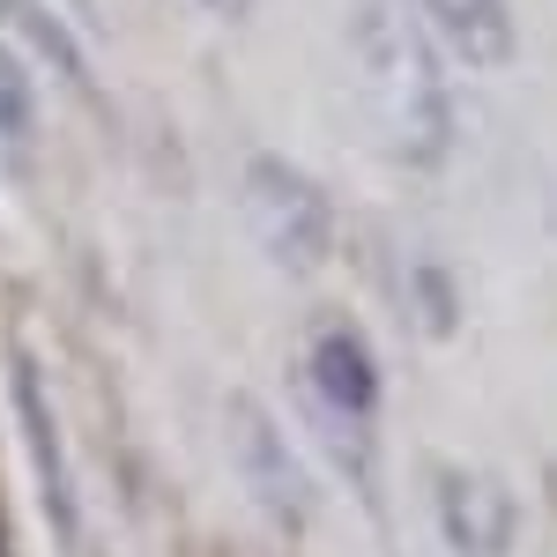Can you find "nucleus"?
<instances>
[{"label":"nucleus","instance_id":"nucleus-7","mask_svg":"<svg viewBox=\"0 0 557 557\" xmlns=\"http://www.w3.org/2000/svg\"><path fill=\"white\" fill-rule=\"evenodd\" d=\"M409 15L438 38V52H454L469 67L513 60V8L506 0H409Z\"/></svg>","mask_w":557,"mask_h":557},{"label":"nucleus","instance_id":"nucleus-5","mask_svg":"<svg viewBox=\"0 0 557 557\" xmlns=\"http://www.w3.org/2000/svg\"><path fill=\"white\" fill-rule=\"evenodd\" d=\"M431 513L454 557H513L520 543V498L491 469H438L431 475Z\"/></svg>","mask_w":557,"mask_h":557},{"label":"nucleus","instance_id":"nucleus-1","mask_svg":"<svg viewBox=\"0 0 557 557\" xmlns=\"http://www.w3.org/2000/svg\"><path fill=\"white\" fill-rule=\"evenodd\" d=\"M349 60L380 134L394 141L401 164L438 172L454 149V89L438 75V38L401 8V0H357L349 23Z\"/></svg>","mask_w":557,"mask_h":557},{"label":"nucleus","instance_id":"nucleus-8","mask_svg":"<svg viewBox=\"0 0 557 557\" xmlns=\"http://www.w3.org/2000/svg\"><path fill=\"white\" fill-rule=\"evenodd\" d=\"M401 298H409V320L424 327L431 343H446V335L461 327V298H454V275H446L438 260H409V275H401Z\"/></svg>","mask_w":557,"mask_h":557},{"label":"nucleus","instance_id":"nucleus-11","mask_svg":"<svg viewBox=\"0 0 557 557\" xmlns=\"http://www.w3.org/2000/svg\"><path fill=\"white\" fill-rule=\"evenodd\" d=\"M0 15H23V0H0Z\"/></svg>","mask_w":557,"mask_h":557},{"label":"nucleus","instance_id":"nucleus-2","mask_svg":"<svg viewBox=\"0 0 557 557\" xmlns=\"http://www.w3.org/2000/svg\"><path fill=\"white\" fill-rule=\"evenodd\" d=\"M246 215H253L260 253L275 260L290 283L320 275L335 260V201H327V186L305 178L275 149H260L253 164H246Z\"/></svg>","mask_w":557,"mask_h":557},{"label":"nucleus","instance_id":"nucleus-4","mask_svg":"<svg viewBox=\"0 0 557 557\" xmlns=\"http://www.w3.org/2000/svg\"><path fill=\"white\" fill-rule=\"evenodd\" d=\"M8 409H15V431H23V454H30V475H38V506L60 557H75V475H67V431H60V409L45 394V372L23 343H8Z\"/></svg>","mask_w":557,"mask_h":557},{"label":"nucleus","instance_id":"nucleus-9","mask_svg":"<svg viewBox=\"0 0 557 557\" xmlns=\"http://www.w3.org/2000/svg\"><path fill=\"white\" fill-rule=\"evenodd\" d=\"M30 134H38V97H30V75H23V60L0 45V157L30 149Z\"/></svg>","mask_w":557,"mask_h":557},{"label":"nucleus","instance_id":"nucleus-10","mask_svg":"<svg viewBox=\"0 0 557 557\" xmlns=\"http://www.w3.org/2000/svg\"><path fill=\"white\" fill-rule=\"evenodd\" d=\"M209 15H223V23H238V15H253V0H201Z\"/></svg>","mask_w":557,"mask_h":557},{"label":"nucleus","instance_id":"nucleus-3","mask_svg":"<svg viewBox=\"0 0 557 557\" xmlns=\"http://www.w3.org/2000/svg\"><path fill=\"white\" fill-rule=\"evenodd\" d=\"M223 446H231V469L246 483V498H253L283 535H305V528H312V469H305V454L290 446V431L275 424L253 394H231V409H223Z\"/></svg>","mask_w":557,"mask_h":557},{"label":"nucleus","instance_id":"nucleus-6","mask_svg":"<svg viewBox=\"0 0 557 557\" xmlns=\"http://www.w3.org/2000/svg\"><path fill=\"white\" fill-rule=\"evenodd\" d=\"M305 394L320 409L349 417V424L380 417V357H372V343L349 320H320L312 327V343H305Z\"/></svg>","mask_w":557,"mask_h":557}]
</instances>
